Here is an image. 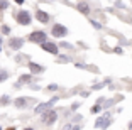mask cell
I'll return each instance as SVG.
<instances>
[{"label": "cell", "instance_id": "obj_1", "mask_svg": "<svg viewBox=\"0 0 132 130\" xmlns=\"http://www.w3.org/2000/svg\"><path fill=\"white\" fill-rule=\"evenodd\" d=\"M56 120H58V111H54V110H47L46 113L41 115V122H43V125L51 127Z\"/></svg>", "mask_w": 132, "mask_h": 130}, {"label": "cell", "instance_id": "obj_2", "mask_svg": "<svg viewBox=\"0 0 132 130\" xmlns=\"http://www.w3.org/2000/svg\"><path fill=\"white\" fill-rule=\"evenodd\" d=\"M29 41L41 46V44H44V42L47 41V34L44 31H34V32H31V34H29Z\"/></svg>", "mask_w": 132, "mask_h": 130}, {"label": "cell", "instance_id": "obj_3", "mask_svg": "<svg viewBox=\"0 0 132 130\" xmlns=\"http://www.w3.org/2000/svg\"><path fill=\"white\" fill-rule=\"evenodd\" d=\"M15 20L20 24V25H29L32 22V17H31V12L27 10H19L15 15Z\"/></svg>", "mask_w": 132, "mask_h": 130}, {"label": "cell", "instance_id": "obj_4", "mask_svg": "<svg viewBox=\"0 0 132 130\" xmlns=\"http://www.w3.org/2000/svg\"><path fill=\"white\" fill-rule=\"evenodd\" d=\"M51 34H53V37H64V36H68V27L63 25V24H54L53 25V29H51Z\"/></svg>", "mask_w": 132, "mask_h": 130}, {"label": "cell", "instance_id": "obj_5", "mask_svg": "<svg viewBox=\"0 0 132 130\" xmlns=\"http://www.w3.org/2000/svg\"><path fill=\"white\" fill-rule=\"evenodd\" d=\"M58 100H59L58 96H54V98H51V100H47L46 103H41V105H37V107L34 108V111H36V113H39V115H43V113H46V111L49 110V108L53 107V105H54L56 101H58Z\"/></svg>", "mask_w": 132, "mask_h": 130}, {"label": "cell", "instance_id": "obj_6", "mask_svg": "<svg viewBox=\"0 0 132 130\" xmlns=\"http://www.w3.org/2000/svg\"><path fill=\"white\" fill-rule=\"evenodd\" d=\"M41 47H43V51H46L49 54H54V56L59 54V46H56L54 42H51V41H46L44 44H41Z\"/></svg>", "mask_w": 132, "mask_h": 130}, {"label": "cell", "instance_id": "obj_7", "mask_svg": "<svg viewBox=\"0 0 132 130\" xmlns=\"http://www.w3.org/2000/svg\"><path fill=\"white\" fill-rule=\"evenodd\" d=\"M9 46H10V49L19 51L20 47L24 46V39H22V37H12L10 41H9Z\"/></svg>", "mask_w": 132, "mask_h": 130}, {"label": "cell", "instance_id": "obj_8", "mask_svg": "<svg viewBox=\"0 0 132 130\" xmlns=\"http://www.w3.org/2000/svg\"><path fill=\"white\" fill-rule=\"evenodd\" d=\"M27 66H29V69H31V74H41V73H44V66L37 64V63H34V61H29Z\"/></svg>", "mask_w": 132, "mask_h": 130}, {"label": "cell", "instance_id": "obj_9", "mask_svg": "<svg viewBox=\"0 0 132 130\" xmlns=\"http://www.w3.org/2000/svg\"><path fill=\"white\" fill-rule=\"evenodd\" d=\"M36 19H37L41 24H47L49 22V14L44 12V10H41V8H37V10H36Z\"/></svg>", "mask_w": 132, "mask_h": 130}, {"label": "cell", "instance_id": "obj_10", "mask_svg": "<svg viewBox=\"0 0 132 130\" xmlns=\"http://www.w3.org/2000/svg\"><path fill=\"white\" fill-rule=\"evenodd\" d=\"M107 115H109V113H107ZM107 115H105V117H100V118L95 122V128H102V127H103V128H107V127L112 123V120L107 118Z\"/></svg>", "mask_w": 132, "mask_h": 130}, {"label": "cell", "instance_id": "obj_11", "mask_svg": "<svg viewBox=\"0 0 132 130\" xmlns=\"http://www.w3.org/2000/svg\"><path fill=\"white\" fill-rule=\"evenodd\" d=\"M31 101H32L31 98H24V96H20V98H17L15 101H14V105H15L17 108H26V107H29Z\"/></svg>", "mask_w": 132, "mask_h": 130}, {"label": "cell", "instance_id": "obj_12", "mask_svg": "<svg viewBox=\"0 0 132 130\" xmlns=\"http://www.w3.org/2000/svg\"><path fill=\"white\" fill-rule=\"evenodd\" d=\"M32 81V76L31 74H22V76L19 78V81L15 83V88H20L22 84H27V83H31Z\"/></svg>", "mask_w": 132, "mask_h": 130}, {"label": "cell", "instance_id": "obj_13", "mask_svg": "<svg viewBox=\"0 0 132 130\" xmlns=\"http://www.w3.org/2000/svg\"><path fill=\"white\" fill-rule=\"evenodd\" d=\"M76 8L81 12V14H85V15H88V14H90V7H88V4H86V2H78Z\"/></svg>", "mask_w": 132, "mask_h": 130}, {"label": "cell", "instance_id": "obj_14", "mask_svg": "<svg viewBox=\"0 0 132 130\" xmlns=\"http://www.w3.org/2000/svg\"><path fill=\"white\" fill-rule=\"evenodd\" d=\"M7 78H9V73L5 71V69H0V83H2V81H5Z\"/></svg>", "mask_w": 132, "mask_h": 130}, {"label": "cell", "instance_id": "obj_15", "mask_svg": "<svg viewBox=\"0 0 132 130\" xmlns=\"http://www.w3.org/2000/svg\"><path fill=\"white\" fill-rule=\"evenodd\" d=\"M9 7V2L7 0H0V10H5Z\"/></svg>", "mask_w": 132, "mask_h": 130}, {"label": "cell", "instance_id": "obj_16", "mask_svg": "<svg viewBox=\"0 0 132 130\" xmlns=\"http://www.w3.org/2000/svg\"><path fill=\"white\" fill-rule=\"evenodd\" d=\"M58 59H59V63H70L71 61L68 56H58Z\"/></svg>", "mask_w": 132, "mask_h": 130}, {"label": "cell", "instance_id": "obj_17", "mask_svg": "<svg viewBox=\"0 0 132 130\" xmlns=\"http://www.w3.org/2000/svg\"><path fill=\"white\" fill-rule=\"evenodd\" d=\"M102 110V107H100V105H93V107H92V113H98V111H100Z\"/></svg>", "mask_w": 132, "mask_h": 130}, {"label": "cell", "instance_id": "obj_18", "mask_svg": "<svg viewBox=\"0 0 132 130\" xmlns=\"http://www.w3.org/2000/svg\"><path fill=\"white\" fill-rule=\"evenodd\" d=\"M59 47H64V49H73V46H71V44H68V42H61V44H59Z\"/></svg>", "mask_w": 132, "mask_h": 130}, {"label": "cell", "instance_id": "obj_19", "mask_svg": "<svg viewBox=\"0 0 132 130\" xmlns=\"http://www.w3.org/2000/svg\"><path fill=\"white\" fill-rule=\"evenodd\" d=\"M2 34H10V27L9 25H2Z\"/></svg>", "mask_w": 132, "mask_h": 130}, {"label": "cell", "instance_id": "obj_20", "mask_svg": "<svg viewBox=\"0 0 132 130\" xmlns=\"http://www.w3.org/2000/svg\"><path fill=\"white\" fill-rule=\"evenodd\" d=\"M115 7H119V8H125V5H124V2L117 0V2H115Z\"/></svg>", "mask_w": 132, "mask_h": 130}, {"label": "cell", "instance_id": "obj_21", "mask_svg": "<svg viewBox=\"0 0 132 130\" xmlns=\"http://www.w3.org/2000/svg\"><path fill=\"white\" fill-rule=\"evenodd\" d=\"M47 90H51V91H56V90H58V84H49V86H47Z\"/></svg>", "mask_w": 132, "mask_h": 130}, {"label": "cell", "instance_id": "obj_22", "mask_svg": "<svg viewBox=\"0 0 132 130\" xmlns=\"http://www.w3.org/2000/svg\"><path fill=\"white\" fill-rule=\"evenodd\" d=\"M9 101V96H2V105H7Z\"/></svg>", "mask_w": 132, "mask_h": 130}, {"label": "cell", "instance_id": "obj_23", "mask_svg": "<svg viewBox=\"0 0 132 130\" xmlns=\"http://www.w3.org/2000/svg\"><path fill=\"white\" fill-rule=\"evenodd\" d=\"M92 25H93L95 29H100V24H98V22H95V20H92Z\"/></svg>", "mask_w": 132, "mask_h": 130}, {"label": "cell", "instance_id": "obj_24", "mask_svg": "<svg viewBox=\"0 0 132 130\" xmlns=\"http://www.w3.org/2000/svg\"><path fill=\"white\" fill-rule=\"evenodd\" d=\"M102 86H103V84H95V86H93L92 90H102Z\"/></svg>", "mask_w": 132, "mask_h": 130}, {"label": "cell", "instance_id": "obj_25", "mask_svg": "<svg viewBox=\"0 0 132 130\" xmlns=\"http://www.w3.org/2000/svg\"><path fill=\"white\" fill-rule=\"evenodd\" d=\"M14 2H15L17 5H22V4H24V0H14Z\"/></svg>", "mask_w": 132, "mask_h": 130}, {"label": "cell", "instance_id": "obj_26", "mask_svg": "<svg viewBox=\"0 0 132 130\" xmlns=\"http://www.w3.org/2000/svg\"><path fill=\"white\" fill-rule=\"evenodd\" d=\"M80 128H81L80 125H75V127H73V130H80Z\"/></svg>", "mask_w": 132, "mask_h": 130}, {"label": "cell", "instance_id": "obj_27", "mask_svg": "<svg viewBox=\"0 0 132 130\" xmlns=\"http://www.w3.org/2000/svg\"><path fill=\"white\" fill-rule=\"evenodd\" d=\"M24 130H34V128H32V127H26V128H24Z\"/></svg>", "mask_w": 132, "mask_h": 130}, {"label": "cell", "instance_id": "obj_28", "mask_svg": "<svg viewBox=\"0 0 132 130\" xmlns=\"http://www.w3.org/2000/svg\"><path fill=\"white\" fill-rule=\"evenodd\" d=\"M7 130H15V127H9V128Z\"/></svg>", "mask_w": 132, "mask_h": 130}, {"label": "cell", "instance_id": "obj_29", "mask_svg": "<svg viewBox=\"0 0 132 130\" xmlns=\"http://www.w3.org/2000/svg\"><path fill=\"white\" fill-rule=\"evenodd\" d=\"M129 128H130V130H132V122H130V123H129Z\"/></svg>", "mask_w": 132, "mask_h": 130}, {"label": "cell", "instance_id": "obj_30", "mask_svg": "<svg viewBox=\"0 0 132 130\" xmlns=\"http://www.w3.org/2000/svg\"><path fill=\"white\" fill-rule=\"evenodd\" d=\"M0 51H2V47H0Z\"/></svg>", "mask_w": 132, "mask_h": 130}, {"label": "cell", "instance_id": "obj_31", "mask_svg": "<svg viewBox=\"0 0 132 130\" xmlns=\"http://www.w3.org/2000/svg\"><path fill=\"white\" fill-rule=\"evenodd\" d=\"M0 130H2V127H0Z\"/></svg>", "mask_w": 132, "mask_h": 130}]
</instances>
